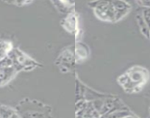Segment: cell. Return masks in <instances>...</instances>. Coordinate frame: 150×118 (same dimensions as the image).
<instances>
[{
	"label": "cell",
	"mask_w": 150,
	"mask_h": 118,
	"mask_svg": "<svg viewBox=\"0 0 150 118\" xmlns=\"http://www.w3.org/2000/svg\"><path fill=\"white\" fill-rule=\"evenodd\" d=\"M143 18L150 28V7L144 9V13H143Z\"/></svg>",
	"instance_id": "obj_1"
}]
</instances>
